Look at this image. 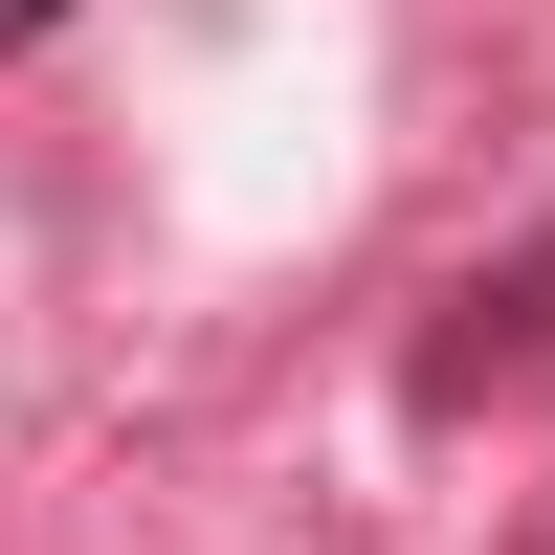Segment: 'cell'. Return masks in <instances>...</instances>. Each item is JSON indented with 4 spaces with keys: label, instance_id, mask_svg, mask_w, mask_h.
I'll list each match as a JSON object with an SVG mask.
<instances>
[{
    "label": "cell",
    "instance_id": "6da1fadb",
    "mask_svg": "<svg viewBox=\"0 0 555 555\" xmlns=\"http://www.w3.org/2000/svg\"><path fill=\"white\" fill-rule=\"evenodd\" d=\"M0 23H44V0H0Z\"/></svg>",
    "mask_w": 555,
    "mask_h": 555
}]
</instances>
